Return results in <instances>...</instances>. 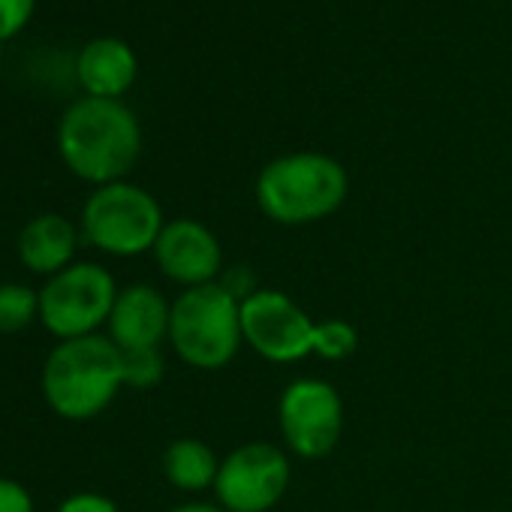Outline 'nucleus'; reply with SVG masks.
<instances>
[{"instance_id": "obj_13", "label": "nucleus", "mask_w": 512, "mask_h": 512, "mask_svg": "<svg viewBox=\"0 0 512 512\" xmlns=\"http://www.w3.org/2000/svg\"><path fill=\"white\" fill-rule=\"evenodd\" d=\"M139 73L136 52L130 43L118 37H97L88 46H82L76 58V79L85 88V97H103V100H121Z\"/></svg>"}, {"instance_id": "obj_14", "label": "nucleus", "mask_w": 512, "mask_h": 512, "mask_svg": "<svg viewBox=\"0 0 512 512\" xmlns=\"http://www.w3.org/2000/svg\"><path fill=\"white\" fill-rule=\"evenodd\" d=\"M217 473H220V458L199 437H178L163 449V476L178 491L202 494L214 488Z\"/></svg>"}, {"instance_id": "obj_9", "label": "nucleus", "mask_w": 512, "mask_h": 512, "mask_svg": "<svg viewBox=\"0 0 512 512\" xmlns=\"http://www.w3.org/2000/svg\"><path fill=\"white\" fill-rule=\"evenodd\" d=\"M314 320L281 290H256L241 302L244 344L272 365H293L314 356Z\"/></svg>"}, {"instance_id": "obj_16", "label": "nucleus", "mask_w": 512, "mask_h": 512, "mask_svg": "<svg viewBox=\"0 0 512 512\" xmlns=\"http://www.w3.org/2000/svg\"><path fill=\"white\" fill-rule=\"evenodd\" d=\"M359 332L347 320H320L314 326V356L326 362H344L356 353Z\"/></svg>"}, {"instance_id": "obj_11", "label": "nucleus", "mask_w": 512, "mask_h": 512, "mask_svg": "<svg viewBox=\"0 0 512 512\" xmlns=\"http://www.w3.org/2000/svg\"><path fill=\"white\" fill-rule=\"evenodd\" d=\"M169 317H172V302L157 287L130 284L118 290L106 329L121 353L160 350V344L169 341Z\"/></svg>"}, {"instance_id": "obj_7", "label": "nucleus", "mask_w": 512, "mask_h": 512, "mask_svg": "<svg viewBox=\"0 0 512 512\" xmlns=\"http://www.w3.org/2000/svg\"><path fill=\"white\" fill-rule=\"evenodd\" d=\"M293 482V461L287 449L250 440L220 458L214 497L226 512H269Z\"/></svg>"}, {"instance_id": "obj_20", "label": "nucleus", "mask_w": 512, "mask_h": 512, "mask_svg": "<svg viewBox=\"0 0 512 512\" xmlns=\"http://www.w3.org/2000/svg\"><path fill=\"white\" fill-rule=\"evenodd\" d=\"M58 512H121L118 503L100 491H76L61 500Z\"/></svg>"}, {"instance_id": "obj_12", "label": "nucleus", "mask_w": 512, "mask_h": 512, "mask_svg": "<svg viewBox=\"0 0 512 512\" xmlns=\"http://www.w3.org/2000/svg\"><path fill=\"white\" fill-rule=\"evenodd\" d=\"M82 232L76 223L58 211H46L31 217L16 241L19 260L28 272L43 275L46 281L76 263V247Z\"/></svg>"}, {"instance_id": "obj_17", "label": "nucleus", "mask_w": 512, "mask_h": 512, "mask_svg": "<svg viewBox=\"0 0 512 512\" xmlns=\"http://www.w3.org/2000/svg\"><path fill=\"white\" fill-rule=\"evenodd\" d=\"M163 377H166V362L160 350L124 353V383L130 389H154Z\"/></svg>"}, {"instance_id": "obj_15", "label": "nucleus", "mask_w": 512, "mask_h": 512, "mask_svg": "<svg viewBox=\"0 0 512 512\" xmlns=\"http://www.w3.org/2000/svg\"><path fill=\"white\" fill-rule=\"evenodd\" d=\"M40 320V290L28 284H0V335L25 332Z\"/></svg>"}, {"instance_id": "obj_4", "label": "nucleus", "mask_w": 512, "mask_h": 512, "mask_svg": "<svg viewBox=\"0 0 512 512\" xmlns=\"http://www.w3.org/2000/svg\"><path fill=\"white\" fill-rule=\"evenodd\" d=\"M169 344L175 356L196 371L226 368L241 344V302L220 284L181 290L172 302Z\"/></svg>"}, {"instance_id": "obj_10", "label": "nucleus", "mask_w": 512, "mask_h": 512, "mask_svg": "<svg viewBox=\"0 0 512 512\" xmlns=\"http://www.w3.org/2000/svg\"><path fill=\"white\" fill-rule=\"evenodd\" d=\"M154 263L181 290L217 284L223 275V247L214 229L193 217L166 220L157 244H154Z\"/></svg>"}, {"instance_id": "obj_5", "label": "nucleus", "mask_w": 512, "mask_h": 512, "mask_svg": "<svg viewBox=\"0 0 512 512\" xmlns=\"http://www.w3.org/2000/svg\"><path fill=\"white\" fill-rule=\"evenodd\" d=\"M166 226L160 202L139 184L115 181L94 187L82 205V238L106 256L133 260L151 253Z\"/></svg>"}, {"instance_id": "obj_3", "label": "nucleus", "mask_w": 512, "mask_h": 512, "mask_svg": "<svg viewBox=\"0 0 512 512\" xmlns=\"http://www.w3.org/2000/svg\"><path fill=\"white\" fill-rule=\"evenodd\" d=\"M350 193L341 160L323 151H293L269 160L253 184L260 211L278 226H311L332 217Z\"/></svg>"}, {"instance_id": "obj_1", "label": "nucleus", "mask_w": 512, "mask_h": 512, "mask_svg": "<svg viewBox=\"0 0 512 512\" xmlns=\"http://www.w3.org/2000/svg\"><path fill=\"white\" fill-rule=\"evenodd\" d=\"M58 154L94 187L127 181L142 154L139 118L124 100L82 97L58 121Z\"/></svg>"}, {"instance_id": "obj_19", "label": "nucleus", "mask_w": 512, "mask_h": 512, "mask_svg": "<svg viewBox=\"0 0 512 512\" xmlns=\"http://www.w3.org/2000/svg\"><path fill=\"white\" fill-rule=\"evenodd\" d=\"M229 296H235L238 302H244V299H250L256 290H263L260 284H256V275H253V269L250 266H232V269H223V275H220V281H217Z\"/></svg>"}, {"instance_id": "obj_2", "label": "nucleus", "mask_w": 512, "mask_h": 512, "mask_svg": "<svg viewBox=\"0 0 512 512\" xmlns=\"http://www.w3.org/2000/svg\"><path fill=\"white\" fill-rule=\"evenodd\" d=\"M124 386V353L109 335L58 341L40 374L46 404L67 422L97 419Z\"/></svg>"}, {"instance_id": "obj_22", "label": "nucleus", "mask_w": 512, "mask_h": 512, "mask_svg": "<svg viewBox=\"0 0 512 512\" xmlns=\"http://www.w3.org/2000/svg\"><path fill=\"white\" fill-rule=\"evenodd\" d=\"M169 512H226L217 500L214 503H208V500H187V503H178V506H172Z\"/></svg>"}, {"instance_id": "obj_8", "label": "nucleus", "mask_w": 512, "mask_h": 512, "mask_svg": "<svg viewBox=\"0 0 512 512\" xmlns=\"http://www.w3.org/2000/svg\"><path fill=\"white\" fill-rule=\"evenodd\" d=\"M278 428L287 452L317 461L335 452L344 434L341 392L320 377H299L287 383L278 398Z\"/></svg>"}, {"instance_id": "obj_6", "label": "nucleus", "mask_w": 512, "mask_h": 512, "mask_svg": "<svg viewBox=\"0 0 512 512\" xmlns=\"http://www.w3.org/2000/svg\"><path fill=\"white\" fill-rule=\"evenodd\" d=\"M118 299V284L100 263H73L40 290V323L58 341L100 335Z\"/></svg>"}, {"instance_id": "obj_21", "label": "nucleus", "mask_w": 512, "mask_h": 512, "mask_svg": "<svg viewBox=\"0 0 512 512\" xmlns=\"http://www.w3.org/2000/svg\"><path fill=\"white\" fill-rule=\"evenodd\" d=\"M0 512H34V497L19 479L0 476Z\"/></svg>"}, {"instance_id": "obj_18", "label": "nucleus", "mask_w": 512, "mask_h": 512, "mask_svg": "<svg viewBox=\"0 0 512 512\" xmlns=\"http://www.w3.org/2000/svg\"><path fill=\"white\" fill-rule=\"evenodd\" d=\"M34 10H37V0H0V43L22 34Z\"/></svg>"}]
</instances>
